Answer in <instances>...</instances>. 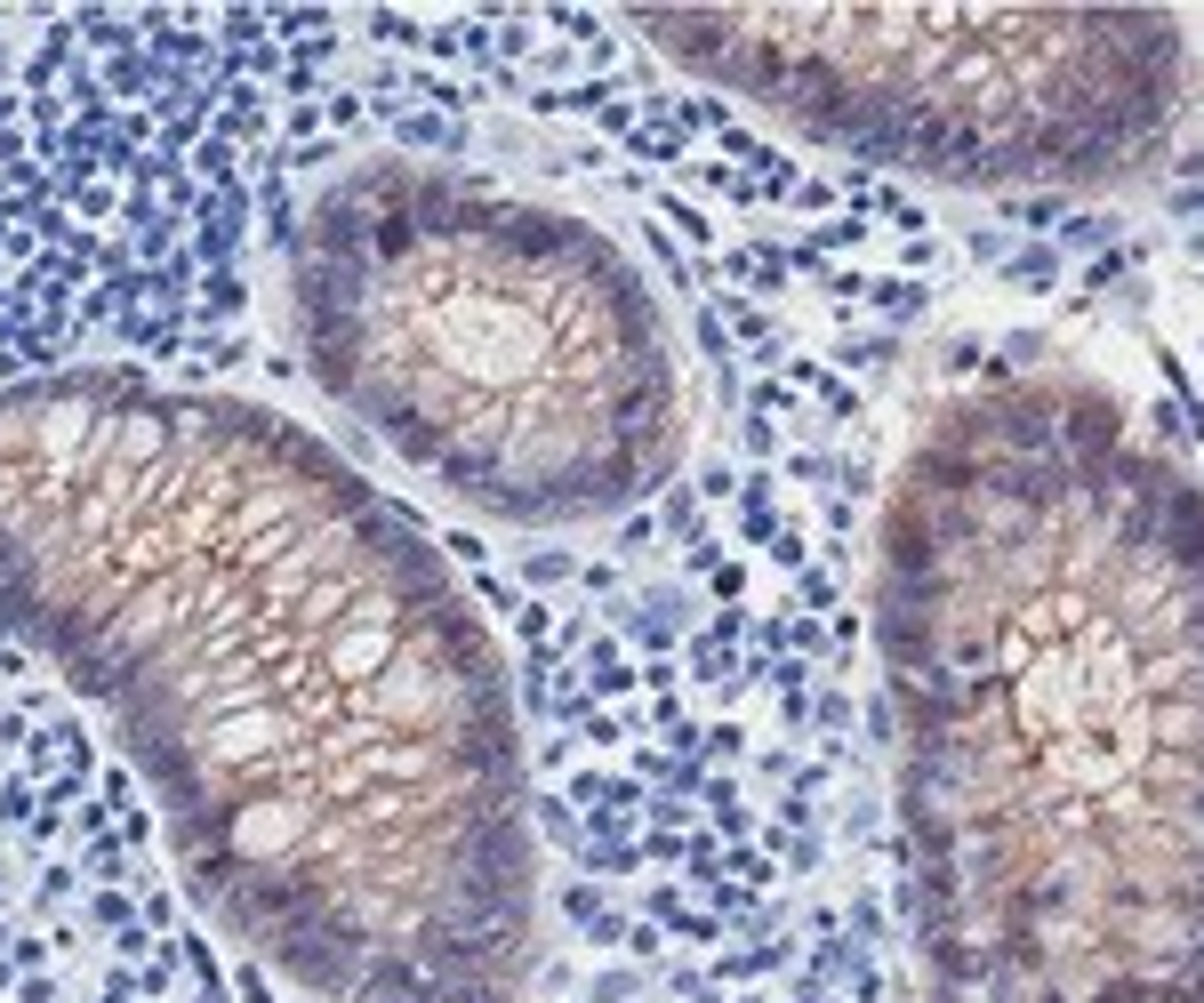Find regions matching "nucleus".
I'll list each match as a JSON object with an SVG mask.
<instances>
[{
	"label": "nucleus",
	"mask_w": 1204,
	"mask_h": 1003,
	"mask_svg": "<svg viewBox=\"0 0 1204 1003\" xmlns=\"http://www.w3.org/2000/svg\"><path fill=\"white\" fill-rule=\"evenodd\" d=\"M0 619L105 707L241 948L313 1003H514L538 835L498 642L322 434L225 394H0Z\"/></svg>",
	"instance_id": "1"
},
{
	"label": "nucleus",
	"mask_w": 1204,
	"mask_h": 1003,
	"mask_svg": "<svg viewBox=\"0 0 1204 1003\" xmlns=\"http://www.w3.org/2000/svg\"><path fill=\"white\" fill-rule=\"evenodd\" d=\"M771 128L948 193H1124L1197 105L1165 8H635Z\"/></svg>",
	"instance_id": "4"
},
{
	"label": "nucleus",
	"mask_w": 1204,
	"mask_h": 1003,
	"mask_svg": "<svg viewBox=\"0 0 1204 1003\" xmlns=\"http://www.w3.org/2000/svg\"><path fill=\"white\" fill-rule=\"evenodd\" d=\"M908 1003H1204V490L1093 369L931 401L883 482Z\"/></svg>",
	"instance_id": "2"
},
{
	"label": "nucleus",
	"mask_w": 1204,
	"mask_h": 1003,
	"mask_svg": "<svg viewBox=\"0 0 1204 1003\" xmlns=\"http://www.w3.org/2000/svg\"><path fill=\"white\" fill-rule=\"evenodd\" d=\"M306 369L394 466L506 530H595L691 442L675 322L619 241L442 161H362L290 234Z\"/></svg>",
	"instance_id": "3"
}]
</instances>
